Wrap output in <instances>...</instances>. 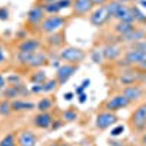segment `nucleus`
<instances>
[{"label": "nucleus", "mask_w": 146, "mask_h": 146, "mask_svg": "<svg viewBox=\"0 0 146 146\" xmlns=\"http://www.w3.org/2000/svg\"><path fill=\"white\" fill-rule=\"evenodd\" d=\"M7 86V82H6V76H3L2 73H0V92H2L5 88Z\"/></svg>", "instance_id": "obj_39"}, {"label": "nucleus", "mask_w": 146, "mask_h": 146, "mask_svg": "<svg viewBox=\"0 0 146 146\" xmlns=\"http://www.w3.org/2000/svg\"><path fill=\"white\" fill-rule=\"evenodd\" d=\"M47 16V13L44 12V7L40 6V5H35L32 6L29 10H28V13H27V28H31V31H36L38 32L40 31V25H41V22L44 21V18Z\"/></svg>", "instance_id": "obj_6"}, {"label": "nucleus", "mask_w": 146, "mask_h": 146, "mask_svg": "<svg viewBox=\"0 0 146 146\" xmlns=\"http://www.w3.org/2000/svg\"><path fill=\"white\" fill-rule=\"evenodd\" d=\"M121 3H129V2H136V0H118Z\"/></svg>", "instance_id": "obj_49"}, {"label": "nucleus", "mask_w": 146, "mask_h": 146, "mask_svg": "<svg viewBox=\"0 0 146 146\" xmlns=\"http://www.w3.org/2000/svg\"><path fill=\"white\" fill-rule=\"evenodd\" d=\"M42 42L41 40H38L36 36H27V38L21 40L16 47H15V51H21V53H35V51H40L44 50L42 48Z\"/></svg>", "instance_id": "obj_11"}, {"label": "nucleus", "mask_w": 146, "mask_h": 146, "mask_svg": "<svg viewBox=\"0 0 146 146\" xmlns=\"http://www.w3.org/2000/svg\"><path fill=\"white\" fill-rule=\"evenodd\" d=\"M47 79H48L47 72L42 70V69H35L31 75L28 76V80H29V83H32V85H42V83L47 82Z\"/></svg>", "instance_id": "obj_22"}, {"label": "nucleus", "mask_w": 146, "mask_h": 146, "mask_svg": "<svg viewBox=\"0 0 146 146\" xmlns=\"http://www.w3.org/2000/svg\"><path fill=\"white\" fill-rule=\"evenodd\" d=\"M133 12H135V23L136 25H146V15L140 10L137 5H133Z\"/></svg>", "instance_id": "obj_27"}, {"label": "nucleus", "mask_w": 146, "mask_h": 146, "mask_svg": "<svg viewBox=\"0 0 146 146\" xmlns=\"http://www.w3.org/2000/svg\"><path fill=\"white\" fill-rule=\"evenodd\" d=\"M129 126L133 133H143L146 131V102L140 104L129 118Z\"/></svg>", "instance_id": "obj_5"}, {"label": "nucleus", "mask_w": 146, "mask_h": 146, "mask_svg": "<svg viewBox=\"0 0 146 146\" xmlns=\"http://www.w3.org/2000/svg\"><path fill=\"white\" fill-rule=\"evenodd\" d=\"M123 131H124V126H123V124H118V126L113 127L110 133H111L113 137H117V136H120V135H123Z\"/></svg>", "instance_id": "obj_33"}, {"label": "nucleus", "mask_w": 146, "mask_h": 146, "mask_svg": "<svg viewBox=\"0 0 146 146\" xmlns=\"http://www.w3.org/2000/svg\"><path fill=\"white\" fill-rule=\"evenodd\" d=\"M58 86H60V85H58V82H57L56 78H53V79H47V82L42 83V91H44V94H53V92L57 91Z\"/></svg>", "instance_id": "obj_26"}, {"label": "nucleus", "mask_w": 146, "mask_h": 146, "mask_svg": "<svg viewBox=\"0 0 146 146\" xmlns=\"http://www.w3.org/2000/svg\"><path fill=\"white\" fill-rule=\"evenodd\" d=\"M118 121V117L115 113H111V111H100L95 117V127L98 129L100 131H104L107 129H110L111 126H114Z\"/></svg>", "instance_id": "obj_10"}, {"label": "nucleus", "mask_w": 146, "mask_h": 146, "mask_svg": "<svg viewBox=\"0 0 146 146\" xmlns=\"http://www.w3.org/2000/svg\"><path fill=\"white\" fill-rule=\"evenodd\" d=\"M92 3H94V5H95V7H96V6L107 5V3H108V0H92Z\"/></svg>", "instance_id": "obj_45"}, {"label": "nucleus", "mask_w": 146, "mask_h": 146, "mask_svg": "<svg viewBox=\"0 0 146 146\" xmlns=\"http://www.w3.org/2000/svg\"><path fill=\"white\" fill-rule=\"evenodd\" d=\"M78 101H79V104H85V102H86L88 101V95L86 94H80V95H78Z\"/></svg>", "instance_id": "obj_41"}, {"label": "nucleus", "mask_w": 146, "mask_h": 146, "mask_svg": "<svg viewBox=\"0 0 146 146\" xmlns=\"http://www.w3.org/2000/svg\"><path fill=\"white\" fill-rule=\"evenodd\" d=\"M64 124V121L62 120V118H56L54 117V121H53V124H51V130H57V129H60V127H62Z\"/></svg>", "instance_id": "obj_37"}, {"label": "nucleus", "mask_w": 146, "mask_h": 146, "mask_svg": "<svg viewBox=\"0 0 146 146\" xmlns=\"http://www.w3.org/2000/svg\"><path fill=\"white\" fill-rule=\"evenodd\" d=\"M118 83L123 86H129V85H137V83H145L146 82V70H140L137 67H126L120 72L118 75Z\"/></svg>", "instance_id": "obj_3"}, {"label": "nucleus", "mask_w": 146, "mask_h": 146, "mask_svg": "<svg viewBox=\"0 0 146 146\" xmlns=\"http://www.w3.org/2000/svg\"><path fill=\"white\" fill-rule=\"evenodd\" d=\"M124 60L129 66L137 67L140 70H146V53L135 50V48H129L124 53Z\"/></svg>", "instance_id": "obj_9"}, {"label": "nucleus", "mask_w": 146, "mask_h": 146, "mask_svg": "<svg viewBox=\"0 0 146 146\" xmlns=\"http://www.w3.org/2000/svg\"><path fill=\"white\" fill-rule=\"evenodd\" d=\"M58 58L64 63L70 64H80L85 58H86V51L80 47H73V45H64L60 48L58 51Z\"/></svg>", "instance_id": "obj_4"}, {"label": "nucleus", "mask_w": 146, "mask_h": 146, "mask_svg": "<svg viewBox=\"0 0 146 146\" xmlns=\"http://www.w3.org/2000/svg\"><path fill=\"white\" fill-rule=\"evenodd\" d=\"M79 118V113L75 107H69L67 110L62 113V120L64 123H73V121H76Z\"/></svg>", "instance_id": "obj_24"}, {"label": "nucleus", "mask_w": 146, "mask_h": 146, "mask_svg": "<svg viewBox=\"0 0 146 146\" xmlns=\"http://www.w3.org/2000/svg\"><path fill=\"white\" fill-rule=\"evenodd\" d=\"M44 44L48 48H63L66 44V32L62 29V31L53 32L50 35H45Z\"/></svg>", "instance_id": "obj_17"}, {"label": "nucleus", "mask_w": 146, "mask_h": 146, "mask_svg": "<svg viewBox=\"0 0 146 146\" xmlns=\"http://www.w3.org/2000/svg\"><path fill=\"white\" fill-rule=\"evenodd\" d=\"M6 62H7V57L5 54V47L0 44V66H3Z\"/></svg>", "instance_id": "obj_38"}, {"label": "nucleus", "mask_w": 146, "mask_h": 146, "mask_svg": "<svg viewBox=\"0 0 146 146\" xmlns=\"http://www.w3.org/2000/svg\"><path fill=\"white\" fill-rule=\"evenodd\" d=\"M110 145L111 146H124V145H121L120 142H110Z\"/></svg>", "instance_id": "obj_48"}, {"label": "nucleus", "mask_w": 146, "mask_h": 146, "mask_svg": "<svg viewBox=\"0 0 146 146\" xmlns=\"http://www.w3.org/2000/svg\"><path fill=\"white\" fill-rule=\"evenodd\" d=\"M0 146H16L15 133H13V131H10V133H7L6 136H3L2 140H0Z\"/></svg>", "instance_id": "obj_28"}, {"label": "nucleus", "mask_w": 146, "mask_h": 146, "mask_svg": "<svg viewBox=\"0 0 146 146\" xmlns=\"http://www.w3.org/2000/svg\"><path fill=\"white\" fill-rule=\"evenodd\" d=\"M143 83H137V85H129V86H124L121 94H123L126 98L130 101V104H137L142 101V98L145 96V88L142 86Z\"/></svg>", "instance_id": "obj_13"}, {"label": "nucleus", "mask_w": 146, "mask_h": 146, "mask_svg": "<svg viewBox=\"0 0 146 146\" xmlns=\"http://www.w3.org/2000/svg\"><path fill=\"white\" fill-rule=\"evenodd\" d=\"M58 6H60V9H69V7H72V3H73V0H58Z\"/></svg>", "instance_id": "obj_36"}, {"label": "nucleus", "mask_w": 146, "mask_h": 146, "mask_svg": "<svg viewBox=\"0 0 146 146\" xmlns=\"http://www.w3.org/2000/svg\"><path fill=\"white\" fill-rule=\"evenodd\" d=\"M35 107H36L35 102L27 101L23 98H18V100L12 101V110H13V113H28V111H32Z\"/></svg>", "instance_id": "obj_20"}, {"label": "nucleus", "mask_w": 146, "mask_h": 146, "mask_svg": "<svg viewBox=\"0 0 146 146\" xmlns=\"http://www.w3.org/2000/svg\"><path fill=\"white\" fill-rule=\"evenodd\" d=\"M91 58H92V62L95 64H101L104 63V56H102V51L101 50H94L91 53Z\"/></svg>", "instance_id": "obj_31"}, {"label": "nucleus", "mask_w": 146, "mask_h": 146, "mask_svg": "<svg viewBox=\"0 0 146 146\" xmlns=\"http://www.w3.org/2000/svg\"><path fill=\"white\" fill-rule=\"evenodd\" d=\"M44 12L47 15H58L60 12H62V9H60L58 3L54 2V3H48V5H44Z\"/></svg>", "instance_id": "obj_29"}, {"label": "nucleus", "mask_w": 146, "mask_h": 146, "mask_svg": "<svg viewBox=\"0 0 146 146\" xmlns=\"http://www.w3.org/2000/svg\"><path fill=\"white\" fill-rule=\"evenodd\" d=\"M89 23L95 28H101L104 27L105 23L111 19V15L107 9V5H102V6H96L91 13H89Z\"/></svg>", "instance_id": "obj_7"}, {"label": "nucleus", "mask_w": 146, "mask_h": 146, "mask_svg": "<svg viewBox=\"0 0 146 146\" xmlns=\"http://www.w3.org/2000/svg\"><path fill=\"white\" fill-rule=\"evenodd\" d=\"M6 82H7V85L13 86V85L22 83V78H21V75H18V73H12V75L6 76Z\"/></svg>", "instance_id": "obj_30"}, {"label": "nucleus", "mask_w": 146, "mask_h": 146, "mask_svg": "<svg viewBox=\"0 0 146 146\" xmlns=\"http://www.w3.org/2000/svg\"><path fill=\"white\" fill-rule=\"evenodd\" d=\"M130 48H135V50H139V51L146 53V38L142 40V41H137V42H135V44H131Z\"/></svg>", "instance_id": "obj_32"}, {"label": "nucleus", "mask_w": 146, "mask_h": 146, "mask_svg": "<svg viewBox=\"0 0 146 146\" xmlns=\"http://www.w3.org/2000/svg\"><path fill=\"white\" fill-rule=\"evenodd\" d=\"M129 105H130V101L126 98V96L123 94H117V95L110 96V98L104 102L102 108L105 110V111L117 113V111H120V110H123V108H127Z\"/></svg>", "instance_id": "obj_12"}, {"label": "nucleus", "mask_w": 146, "mask_h": 146, "mask_svg": "<svg viewBox=\"0 0 146 146\" xmlns=\"http://www.w3.org/2000/svg\"><path fill=\"white\" fill-rule=\"evenodd\" d=\"M79 70V64H70V63H63L60 66L57 70H56V79L58 82V85L62 86V85L67 83V80L75 75V73Z\"/></svg>", "instance_id": "obj_14"}, {"label": "nucleus", "mask_w": 146, "mask_h": 146, "mask_svg": "<svg viewBox=\"0 0 146 146\" xmlns=\"http://www.w3.org/2000/svg\"><path fill=\"white\" fill-rule=\"evenodd\" d=\"M136 28V23H131V22H123V21H117L113 27V31L118 35V36H123L126 34H129L130 31H133Z\"/></svg>", "instance_id": "obj_21"}, {"label": "nucleus", "mask_w": 146, "mask_h": 146, "mask_svg": "<svg viewBox=\"0 0 146 146\" xmlns=\"http://www.w3.org/2000/svg\"><path fill=\"white\" fill-rule=\"evenodd\" d=\"M15 58L18 64H21L22 67H27V69H41L42 66L48 64V57L47 51L44 50H40V51H35V53H21V51H16L15 54Z\"/></svg>", "instance_id": "obj_1"}, {"label": "nucleus", "mask_w": 146, "mask_h": 146, "mask_svg": "<svg viewBox=\"0 0 146 146\" xmlns=\"http://www.w3.org/2000/svg\"><path fill=\"white\" fill-rule=\"evenodd\" d=\"M53 121H54V115L51 113H40L38 111L36 114L32 115L31 124L38 130H47V129L51 127Z\"/></svg>", "instance_id": "obj_15"}, {"label": "nucleus", "mask_w": 146, "mask_h": 146, "mask_svg": "<svg viewBox=\"0 0 146 146\" xmlns=\"http://www.w3.org/2000/svg\"><path fill=\"white\" fill-rule=\"evenodd\" d=\"M9 9L6 7V6H0V21H3V22H6V21H9Z\"/></svg>", "instance_id": "obj_34"}, {"label": "nucleus", "mask_w": 146, "mask_h": 146, "mask_svg": "<svg viewBox=\"0 0 146 146\" xmlns=\"http://www.w3.org/2000/svg\"><path fill=\"white\" fill-rule=\"evenodd\" d=\"M73 98H75V94H73V92H66V94L63 95V100H64V101H72Z\"/></svg>", "instance_id": "obj_43"}, {"label": "nucleus", "mask_w": 146, "mask_h": 146, "mask_svg": "<svg viewBox=\"0 0 146 146\" xmlns=\"http://www.w3.org/2000/svg\"><path fill=\"white\" fill-rule=\"evenodd\" d=\"M145 38H146V29L136 27L135 29L130 31L129 34L120 36V41L124 42V44L131 45V44H135V42H137V41H142V40H145Z\"/></svg>", "instance_id": "obj_18"}, {"label": "nucleus", "mask_w": 146, "mask_h": 146, "mask_svg": "<svg viewBox=\"0 0 146 146\" xmlns=\"http://www.w3.org/2000/svg\"><path fill=\"white\" fill-rule=\"evenodd\" d=\"M95 9L92 0H73L72 3V13L73 16H85L89 15Z\"/></svg>", "instance_id": "obj_16"}, {"label": "nucleus", "mask_w": 146, "mask_h": 146, "mask_svg": "<svg viewBox=\"0 0 146 146\" xmlns=\"http://www.w3.org/2000/svg\"><path fill=\"white\" fill-rule=\"evenodd\" d=\"M29 91H31V94H32V95H40V94H44V91H42V85H31Z\"/></svg>", "instance_id": "obj_35"}, {"label": "nucleus", "mask_w": 146, "mask_h": 146, "mask_svg": "<svg viewBox=\"0 0 146 146\" xmlns=\"http://www.w3.org/2000/svg\"><path fill=\"white\" fill-rule=\"evenodd\" d=\"M136 5H137L140 9H145V10H146V0H136Z\"/></svg>", "instance_id": "obj_46"}, {"label": "nucleus", "mask_w": 146, "mask_h": 146, "mask_svg": "<svg viewBox=\"0 0 146 146\" xmlns=\"http://www.w3.org/2000/svg\"><path fill=\"white\" fill-rule=\"evenodd\" d=\"M67 22H69V19L62 16V15H47L44 18V21L41 22L38 34H41V35H50L53 32L62 31L67 25Z\"/></svg>", "instance_id": "obj_2"}, {"label": "nucleus", "mask_w": 146, "mask_h": 146, "mask_svg": "<svg viewBox=\"0 0 146 146\" xmlns=\"http://www.w3.org/2000/svg\"><path fill=\"white\" fill-rule=\"evenodd\" d=\"M143 146H146V145H143Z\"/></svg>", "instance_id": "obj_50"}, {"label": "nucleus", "mask_w": 146, "mask_h": 146, "mask_svg": "<svg viewBox=\"0 0 146 146\" xmlns=\"http://www.w3.org/2000/svg\"><path fill=\"white\" fill-rule=\"evenodd\" d=\"M13 110H12V101L2 98L0 100V117H9Z\"/></svg>", "instance_id": "obj_25"}, {"label": "nucleus", "mask_w": 146, "mask_h": 146, "mask_svg": "<svg viewBox=\"0 0 146 146\" xmlns=\"http://www.w3.org/2000/svg\"><path fill=\"white\" fill-rule=\"evenodd\" d=\"M51 146H72V143H69L66 140H58V142H54Z\"/></svg>", "instance_id": "obj_42"}, {"label": "nucleus", "mask_w": 146, "mask_h": 146, "mask_svg": "<svg viewBox=\"0 0 146 146\" xmlns=\"http://www.w3.org/2000/svg\"><path fill=\"white\" fill-rule=\"evenodd\" d=\"M54 107V100L51 96H42V98L36 102V110H38L40 113H50Z\"/></svg>", "instance_id": "obj_23"}, {"label": "nucleus", "mask_w": 146, "mask_h": 146, "mask_svg": "<svg viewBox=\"0 0 146 146\" xmlns=\"http://www.w3.org/2000/svg\"><path fill=\"white\" fill-rule=\"evenodd\" d=\"M102 56H104V60L105 62H115V60H118V57L121 56V48L120 45L117 44H113V42H108L102 47Z\"/></svg>", "instance_id": "obj_19"}, {"label": "nucleus", "mask_w": 146, "mask_h": 146, "mask_svg": "<svg viewBox=\"0 0 146 146\" xmlns=\"http://www.w3.org/2000/svg\"><path fill=\"white\" fill-rule=\"evenodd\" d=\"M140 140H142L143 145H146V131H143V135H142V139H140Z\"/></svg>", "instance_id": "obj_47"}, {"label": "nucleus", "mask_w": 146, "mask_h": 146, "mask_svg": "<svg viewBox=\"0 0 146 146\" xmlns=\"http://www.w3.org/2000/svg\"><path fill=\"white\" fill-rule=\"evenodd\" d=\"M54 2H58V0H36V5L44 6V5H48V3H54Z\"/></svg>", "instance_id": "obj_44"}, {"label": "nucleus", "mask_w": 146, "mask_h": 146, "mask_svg": "<svg viewBox=\"0 0 146 146\" xmlns=\"http://www.w3.org/2000/svg\"><path fill=\"white\" fill-rule=\"evenodd\" d=\"M89 85H91V79H89V78H86V79H83V80H82L80 88L85 91V89H88V88H89Z\"/></svg>", "instance_id": "obj_40"}, {"label": "nucleus", "mask_w": 146, "mask_h": 146, "mask_svg": "<svg viewBox=\"0 0 146 146\" xmlns=\"http://www.w3.org/2000/svg\"><path fill=\"white\" fill-rule=\"evenodd\" d=\"M16 146H36L38 145V135L31 129H19L15 131Z\"/></svg>", "instance_id": "obj_8"}]
</instances>
